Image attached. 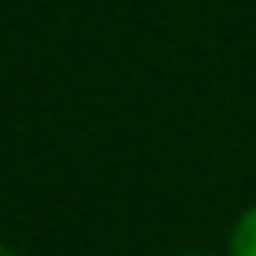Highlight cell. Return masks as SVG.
Returning a JSON list of instances; mask_svg holds the SVG:
<instances>
[{
	"label": "cell",
	"mask_w": 256,
	"mask_h": 256,
	"mask_svg": "<svg viewBox=\"0 0 256 256\" xmlns=\"http://www.w3.org/2000/svg\"><path fill=\"white\" fill-rule=\"evenodd\" d=\"M226 256H256V201L239 210L226 235Z\"/></svg>",
	"instance_id": "cell-1"
},
{
	"label": "cell",
	"mask_w": 256,
	"mask_h": 256,
	"mask_svg": "<svg viewBox=\"0 0 256 256\" xmlns=\"http://www.w3.org/2000/svg\"><path fill=\"white\" fill-rule=\"evenodd\" d=\"M188 256H210V252H188Z\"/></svg>",
	"instance_id": "cell-3"
},
{
	"label": "cell",
	"mask_w": 256,
	"mask_h": 256,
	"mask_svg": "<svg viewBox=\"0 0 256 256\" xmlns=\"http://www.w3.org/2000/svg\"><path fill=\"white\" fill-rule=\"evenodd\" d=\"M0 256H18V252H13V248H4V244H0Z\"/></svg>",
	"instance_id": "cell-2"
}]
</instances>
